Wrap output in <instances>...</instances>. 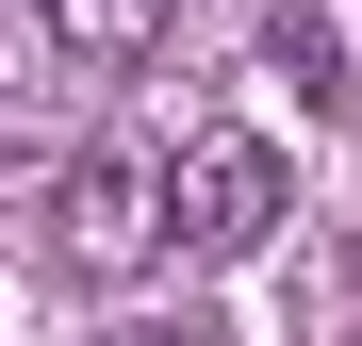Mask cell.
I'll use <instances>...</instances> for the list:
<instances>
[{"mask_svg":"<svg viewBox=\"0 0 362 346\" xmlns=\"http://www.w3.org/2000/svg\"><path fill=\"white\" fill-rule=\"evenodd\" d=\"M33 17H49V33H66V50H83V67H148V50H165V17H181V0H33Z\"/></svg>","mask_w":362,"mask_h":346,"instance_id":"3957f363","label":"cell"},{"mask_svg":"<svg viewBox=\"0 0 362 346\" xmlns=\"http://www.w3.org/2000/svg\"><path fill=\"white\" fill-rule=\"evenodd\" d=\"M165 248H181V165L165 149H83L66 198H49V264L115 297V280H148Z\"/></svg>","mask_w":362,"mask_h":346,"instance_id":"6da1fadb","label":"cell"},{"mask_svg":"<svg viewBox=\"0 0 362 346\" xmlns=\"http://www.w3.org/2000/svg\"><path fill=\"white\" fill-rule=\"evenodd\" d=\"M264 67H280V83H296V99H329V83H346V50H329V33H313V17H264Z\"/></svg>","mask_w":362,"mask_h":346,"instance_id":"277c9868","label":"cell"},{"mask_svg":"<svg viewBox=\"0 0 362 346\" xmlns=\"http://www.w3.org/2000/svg\"><path fill=\"white\" fill-rule=\"evenodd\" d=\"M165 165H181V264H264V248H280L296 182H280L264 132H181Z\"/></svg>","mask_w":362,"mask_h":346,"instance_id":"7a4b0ae2","label":"cell"}]
</instances>
